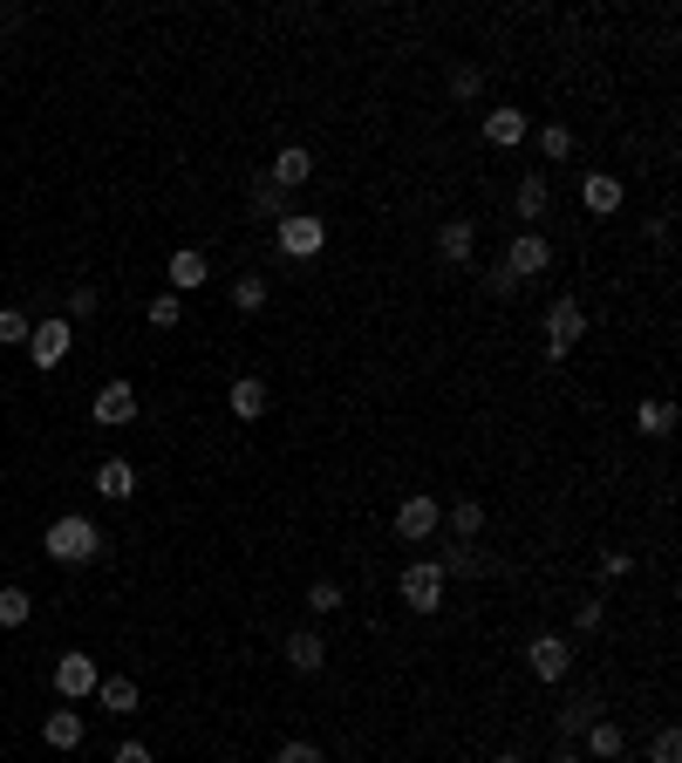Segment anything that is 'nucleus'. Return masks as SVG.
<instances>
[{
  "label": "nucleus",
  "instance_id": "4468645a",
  "mask_svg": "<svg viewBox=\"0 0 682 763\" xmlns=\"http://www.w3.org/2000/svg\"><path fill=\"white\" fill-rule=\"evenodd\" d=\"M471 246H478V225H471V218H444V225H437V260H444V266H464Z\"/></svg>",
  "mask_w": 682,
  "mask_h": 763
},
{
  "label": "nucleus",
  "instance_id": "aec40b11",
  "mask_svg": "<svg viewBox=\"0 0 682 763\" xmlns=\"http://www.w3.org/2000/svg\"><path fill=\"white\" fill-rule=\"evenodd\" d=\"M580 736H587V756H600V763H608V756H621L628 750V736H621V723H587V729H580Z\"/></svg>",
  "mask_w": 682,
  "mask_h": 763
},
{
  "label": "nucleus",
  "instance_id": "2eb2a0df",
  "mask_svg": "<svg viewBox=\"0 0 682 763\" xmlns=\"http://www.w3.org/2000/svg\"><path fill=\"white\" fill-rule=\"evenodd\" d=\"M287 668L294 675H321L327 668V641L321 634H287Z\"/></svg>",
  "mask_w": 682,
  "mask_h": 763
},
{
  "label": "nucleus",
  "instance_id": "a19ab883",
  "mask_svg": "<svg viewBox=\"0 0 682 763\" xmlns=\"http://www.w3.org/2000/svg\"><path fill=\"white\" fill-rule=\"evenodd\" d=\"M546 763H587V756H580V750H573V743H560V750H553V756H546Z\"/></svg>",
  "mask_w": 682,
  "mask_h": 763
},
{
  "label": "nucleus",
  "instance_id": "ea45409f",
  "mask_svg": "<svg viewBox=\"0 0 682 763\" xmlns=\"http://www.w3.org/2000/svg\"><path fill=\"white\" fill-rule=\"evenodd\" d=\"M110 763H150V743H123V750H116Z\"/></svg>",
  "mask_w": 682,
  "mask_h": 763
},
{
  "label": "nucleus",
  "instance_id": "ddd939ff",
  "mask_svg": "<svg viewBox=\"0 0 682 763\" xmlns=\"http://www.w3.org/2000/svg\"><path fill=\"white\" fill-rule=\"evenodd\" d=\"M525 130H533V123H525V110H519V103L485 110V143H492V150H512V143H525Z\"/></svg>",
  "mask_w": 682,
  "mask_h": 763
},
{
  "label": "nucleus",
  "instance_id": "58836bf2",
  "mask_svg": "<svg viewBox=\"0 0 682 763\" xmlns=\"http://www.w3.org/2000/svg\"><path fill=\"white\" fill-rule=\"evenodd\" d=\"M628 566H635V559H628V552H600V573H608V579H621Z\"/></svg>",
  "mask_w": 682,
  "mask_h": 763
},
{
  "label": "nucleus",
  "instance_id": "6e6552de",
  "mask_svg": "<svg viewBox=\"0 0 682 763\" xmlns=\"http://www.w3.org/2000/svg\"><path fill=\"white\" fill-rule=\"evenodd\" d=\"M621 198H628V191H621V177H615V171H587V177H580V205H587L594 218H615V212H621Z\"/></svg>",
  "mask_w": 682,
  "mask_h": 763
},
{
  "label": "nucleus",
  "instance_id": "4be33fe9",
  "mask_svg": "<svg viewBox=\"0 0 682 763\" xmlns=\"http://www.w3.org/2000/svg\"><path fill=\"white\" fill-rule=\"evenodd\" d=\"M437 566H444V579H478V573L492 566V559H485V552H471V546H450Z\"/></svg>",
  "mask_w": 682,
  "mask_h": 763
},
{
  "label": "nucleus",
  "instance_id": "bb28decb",
  "mask_svg": "<svg viewBox=\"0 0 682 763\" xmlns=\"http://www.w3.org/2000/svg\"><path fill=\"white\" fill-rule=\"evenodd\" d=\"M96 696H103V709H110V716H137V681H103V689H96Z\"/></svg>",
  "mask_w": 682,
  "mask_h": 763
},
{
  "label": "nucleus",
  "instance_id": "f3484780",
  "mask_svg": "<svg viewBox=\"0 0 682 763\" xmlns=\"http://www.w3.org/2000/svg\"><path fill=\"white\" fill-rule=\"evenodd\" d=\"M41 743L48 750H75V743H83V716H75V709H48V716H41Z\"/></svg>",
  "mask_w": 682,
  "mask_h": 763
},
{
  "label": "nucleus",
  "instance_id": "f257e3e1",
  "mask_svg": "<svg viewBox=\"0 0 682 763\" xmlns=\"http://www.w3.org/2000/svg\"><path fill=\"white\" fill-rule=\"evenodd\" d=\"M110 539H103V531H96V518H55V525H48L41 531V552L48 559H62V566H83V559H96V552H103Z\"/></svg>",
  "mask_w": 682,
  "mask_h": 763
},
{
  "label": "nucleus",
  "instance_id": "a878e982",
  "mask_svg": "<svg viewBox=\"0 0 682 763\" xmlns=\"http://www.w3.org/2000/svg\"><path fill=\"white\" fill-rule=\"evenodd\" d=\"M450 531H458V539H478V531H485V504L458 498V504H450Z\"/></svg>",
  "mask_w": 682,
  "mask_h": 763
},
{
  "label": "nucleus",
  "instance_id": "f8f14e48",
  "mask_svg": "<svg viewBox=\"0 0 682 763\" xmlns=\"http://www.w3.org/2000/svg\"><path fill=\"white\" fill-rule=\"evenodd\" d=\"M55 696H69V702L96 696V661H89V654H62V661H55Z\"/></svg>",
  "mask_w": 682,
  "mask_h": 763
},
{
  "label": "nucleus",
  "instance_id": "1a4fd4ad",
  "mask_svg": "<svg viewBox=\"0 0 682 763\" xmlns=\"http://www.w3.org/2000/svg\"><path fill=\"white\" fill-rule=\"evenodd\" d=\"M96 423H103V429L137 423V389H131V382H103V389H96Z\"/></svg>",
  "mask_w": 682,
  "mask_h": 763
},
{
  "label": "nucleus",
  "instance_id": "f03ea898",
  "mask_svg": "<svg viewBox=\"0 0 682 763\" xmlns=\"http://www.w3.org/2000/svg\"><path fill=\"white\" fill-rule=\"evenodd\" d=\"M273 246H281L287 260H321V246H327V218H314V212H294V218H281V225H273Z\"/></svg>",
  "mask_w": 682,
  "mask_h": 763
},
{
  "label": "nucleus",
  "instance_id": "39448f33",
  "mask_svg": "<svg viewBox=\"0 0 682 763\" xmlns=\"http://www.w3.org/2000/svg\"><path fill=\"white\" fill-rule=\"evenodd\" d=\"M546 266H553V246H546L540 233H519L512 246H505V273H512L519 287H525V279H540Z\"/></svg>",
  "mask_w": 682,
  "mask_h": 763
},
{
  "label": "nucleus",
  "instance_id": "cd10ccee",
  "mask_svg": "<svg viewBox=\"0 0 682 763\" xmlns=\"http://www.w3.org/2000/svg\"><path fill=\"white\" fill-rule=\"evenodd\" d=\"M546 205H553V191H546V177L533 171V177L519 185V218H546Z\"/></svg>",
  "mask_w": 682,
  "mask_h": 763
},
{
  "label": "nucleus",
  "instance_id": "79ce46f5",
  "mask_svg": "<svg viewBox=\"0 0 682 763\" xmlns=\"http://www.w3.org/2000/svg\"><path fill=\"white\" fill-rule=\"evenodd\" d=\"M498 763H525V756H519V750H505V756H498Z\"/></svg>",
  "mask_w": 682,
  "mask_h": 763
},
{
  "label": "nucleus",
  "instance_id": "dca6fc26",
  "mask_svg": "<svg viewBox=\"0 0 682 763\" xmlns=\"http://www.w3.org/2000/svg\"><path fill=\"white\" fill-rule=\"evenodd\" d=\"M164 273H171V287H178V293H198V287L212 279L206 252H191V246H185V252H171V266H164Z\"/></svg>",
  "mask_w": 682,
  "mask_h": 763
},
{
  "label": "nucleus",
  "instance_id": "a211bd4d",
  "mask_svg": "<svg viewBox=\"0 0 682 763\" xmlns=\"http://www.w3.org/2000/svg\"><path fill=\"white\" fill-rule=\"evenodd\" d=\"M266 402H273V396H266L260 375H239V382H233V416H239V423H260Z\"/></svg>",
  "mask_w": 682,
  "mask_h": 763
},
{
  "label": "nucleus",
  "instance_id": "c9c22d12",
  "mask_svg": "<svg viewBox=\"0 0 682 763\" xmlns=\"http://www.w3.org/2000/svg\"><path fill=\"white\" fill-rule=\"evenodd\" d=\"M600 621H608V606H600V600H580V606H573V627H580V634H594Z\"/></svg>",
  "mask_w": 682,
  "mask_h": 763
},
{
  "label": "nucleus",
  "instance_id": "393cba45",
  "mask_svg": "<svg viewBox=\"0 0 682 763\" xmlns=\"http://www.w3.org/2000/svg\"><path fill=\"white\" fill-rule=\"evenodd\" d=\"M233 308H239V314H260V308H266V279H260V273H239V279H233Z\"/></svg>",
  "mask_w": 682,
  "mask_h": 763
},
{
  "label": "nucleus",
  "instance_id": "b1692460",
  "mask_svg": "<svg viewBox=\"0 0 682 763\" xmlns=\"http://www.w3.org/2000/svg\"><path fill=\"white\" fill-rule=\"evenodd\" d=\"M587 723H594V702H587V696H580V702H560V716H553V729H560V743H573V736L587 729Z\"/></svg>",
  "mask_w": 682,
  "mask_h": 763
},
{
  "label": "nucleus",
  "instance_id": "f704fd0d",
  "mask_svg": "<svg viewBox=\"0 0 682 763\" xmlns=\"http://www.w3.org/2000/svg\"><path fill=\"white\" fill-rule=\"evenodd\" d=\"M178 293H158V300H150V327H178Z\"/></svg>",
  "mask_w": 682,
  "mask_h": 763
},
{
  "label": "nucleus",
  "instance_id": "412c9836",
  "mask_svg": "<svg viewBox=\"0 0 682 763\" xmlns=\"http://www.w3.org/2000/svg\"><path fill=\"white\" fill-rule=\"evenodd\" d=\"M252 212L281 225V218H294V191H281V185H266V177H260V185H252Z\"/></svg>",
  "mask_w": 682,
  "mask_h": 763
},
{
  "label": "nucleus",
  "instance_id": "e433bc0d",
  "mask_svg": "<svg viewBox=\"0 0 682 763\" xmlns=\"http://www.w3.org/2000/svg\"><path fill=\"white\" fill-rule=\"evenodd\" d=\"M273 763H327L314 743H281V756H273Z\"/></svg>",
  "mask_w": 682,
  "mask_h": 763
},
{
  "label": "nucleus",
  "instance_id": "2f4dec72",
  "mask_svg": "<svg viewBox=\"0 0 682 763\" xmlns=\"http://www.w3.org/2000/svg\"><path fill=\"white\" fill-rule=\"evenodd\" d=\"M648 756H655V763H682V729H675V723H669V729H655Z\"/></svg>",
  "mask_w": 682,
  "mask_h": 763
},
{
  "label": "nucleus",
  "instance_id": "473e14b6",
  "mask_svg": "<svg viewBox=\"0 0 682 763\" xmlns=\"http://www.w3.org/2000/svg\"><path fill=\"white\" fill-rule=\"evenodd\" d=\"M478 89H485V68H471V62L450 68V96H458V103H464V96H478Z\"/></svg>",
  "mask_w": 682,
  "mask_h": 763
},
{
  "label": "nucleus",
  "instance_id": "7ed1b4c3",
  "mask_svg": "<svg viewBox=\"0 0 682 763\" xmlns=\"http://www.w3.org/2000/svg\"><path fill=\"white\" fill-rule=\"evenodd\" d=\"M402 600H410L417 614H437L444 606V566L437 559H410V566H402Z\"/></svg>",
  "mask_w": 682,
  "mask_h": 763
},
{
  "label": "nucleus",
  "instance_id": "20e7f679",
  "mask_svg": "<svg viewBox=\"0 0 682 763\" xmlns=\"http://www.w3.org/2000/svg\"><path fill=\"white\" fill-rule=\"evenodd\" d=\"M437 525H444V512H437V498H431V491H410V498L396 504V531H402L410 546H431V539H437Z\"/></svg>",
  "mask_w": 682,
  "mask_h": 763
},
{
  "label": "nucleus",
  "instance_id": "4c0bfd02",
  "mask_svg": "<svg viewBox=\"0 0 682 763\" xmlns=\"http://www.w3.org/2000/svg\"><path fill=\"white\" fill-rule=\"evenodd\" d=\"M485 293H498V300H512V293H519V279H512V273H505V266H492V273H485Z\"/></svg>",
  "mask_w": 682,
  "mask_h": 763
},
{
  "label": "nucleus",
  "instance_id": "72a5a7b5",
  "mask_svg": "<svg viewBox=\"0 0 682 763\" xmlns=\"http://www.w3.org/2000/svg\"><path fill=\"white\" fill-rule=\"evenodd\" d=\"M308 606H314V614H335V606H342V587H335V579H314V587H308Z\"/></svg>",
  "mask_w": 682,
  "mask_h": 763
},
{
  "label": "nucleus",
  "instance_id": "c756f323",
  "mask_svg": "<svg viewBox=\"0 0 682 763\" xmlns=\"http://www.w3.org/2000/svg\"><path fill=\"white\" fill-rule=\"evenodd\" d=\"M28 335H35L28 314H21V308H0V348H28Z\"/></svg>",
  "mask_w": 682,
  "mask_h": 763
},
{
  "label": "nucleus",
  "instance_id": "5701e85b",
  "mask_svg": "<svg viewBox=\"0 0 682 763\" xmlns=\"http://www.w3.org/2000/svg\"><path fill=\"white\" fill-rule=\"evenodd\" d=\"M635 429H642V437H669V429H675V402H662V396L642 402V410H635Z\"/></svg>",
  "mask_w": 682,
  "mask_h": 763
},
{
  "label": "nucleus",
  "instance_id": "9d476101",
  "mask_svg": "<svg viewBox=\"0 0 682 763\" xmlns=\"http://www.w3.org/2000/svg\"><path fill=\"white\" fill-rule=\"evenodd\" d=\"M314 177V150L308 143H287L281 158H273V171H266V185H281V191H300Z\"/></svg>",
  "mask_w": 682,
  "mask_h": 763
},
{
  "label": "nucleus",
  "instance_id": "9b49d317",
  "mask_svg": "<svg viewBox=\"0 0 682 763\" xmlns=\"http://www.w3.org/2000/svg\"><path fill=\"white\" fill-rule=\"evenodd\" d=\"M567 661H573V648L560 641V634H540V641L525 648V668H533L540 681H560V675H567Z\"/></svg>",
  "mask_w": 682,
  "mask_h": 763
},
{
  "label": "nucleus",
  "instance_id": "7c9ffc66",
  "mask_svg": "<svg viewBox=\"0 0 682 763\" xmlns=\"http://www.w3.org/2000/svg\"><path fill=\"white\" fill-rule=\"evenodd\" d=\"M540 158H553V164L573 158V130H567V123H546V130H540Z\"/></svg>",
  "mask_w": 682,
  "mask_h": 763
},
{
  "label": "nucleus",
  "instance_id": "423d86ee",
  "mask_svg": "<svg viewBox=\"0 0 682 763\" xmlns=\"http://www.w3.org/2000/svg\"><path fill=\"white\" fill-rule=\"evenodd\" d=\"M546 341H553V348H573V341H587V308H580L573 293H560V300L546 308Z\"/></svg>",
  "mask_w": 682,
  "mask_h": 763
},
{
  "label": "nucleus",
  "instance_id": "6ab92c4d",
  "mask_svg": "<svg viewBox=\"0 0 682 763\" xmlns=\"http://www.w3.org/2000/svg\"><path fill=\"white\" fill-rule=\"evenodd\" d=\"M96 491H103L110 504H123V498H131V491H137V471H131V464H123V456H110V464H103V471H96Z\"/></svg>",
  "mask_w": 682,
  "mask_h": 763
},
{
  "label": "nucleus",
  "instance_id": "0eeeda50",
  "mask_svg": "<svg viewBox=\"0 0 682 763\" xmlns=\"http://www.w3.org/2000/svg\"><path fill=\"white\" fill-rule=\"evenodd\" d=\"M69 348H75V327L69 321H41L35 335H28V362L35 368H55V362H69Z\"/></svg>",
  "mask_w": 682,
  "mask_h": 763
},
{
  "label": "nucleus",
  "instance_id": "c85d7f7f",
  "mask_svg": "<svg viewBox=\"0 0 682 763\" xmlns=\"http://www.w3.org/2000/svg\"><path fill=\"white\" fill-rule=\"evenodd\" d=\"M28 614H35L28 593H21V587H0V627H28Z\"/></svg>",
  "mask_w": 682,
  "mask_h": 763
}]
</instances>
